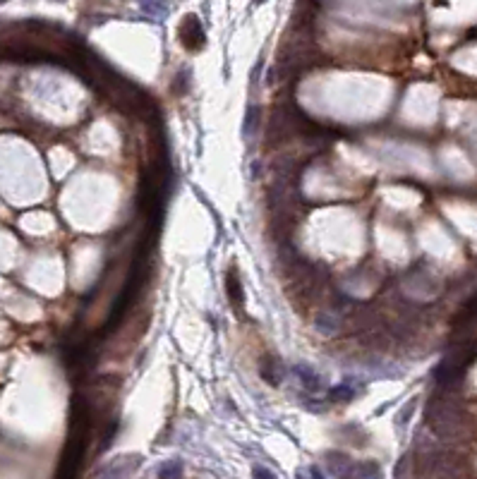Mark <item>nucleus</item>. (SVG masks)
<instances>
[{"label": "nucleus", "instance_id": "1", "mask_svg": "<svg viewBox=\"0 0 477 479\" xmlns=\"http://www.w3.org/2000/svg\"><path fill=\"white\" fill-rule=\"evenodd\" d=\"M427 422L439 439H458L465 434V415L454 400H432L430 410H427Z\"/></svg>", "mask_w": 477, "mask_h": 479}, {"label": "nucleus", "instance_id": "2", "mask_svg": "<svg viewBox=\"0 0 477 479\" xmlns=\"http://www.w3.org/2000/svg\"><path fill=\"white\" fill-rule=\"evenodd\" d=\"M178 36H180V43H183L187 51H199V48L204 46V41H207L204 27L197 14H185V19L180 22Z\"/></svg>", "mask_w": 477, "mask_h": 479}, {"label": "nucleus", "instance_id": "3", "mask_svg": "<svg viewBox=\"0 0 477 479\" xmlns=\"http://www.w3.org/2000/svg\"><path fill=\"white\" fill-rule=\"evenodd\" d=\"M293 374L298 376L300 386H303L307 393L317 395L321 389H324V381H321V376L317 374V371L312 369V367H305V365H295L293 367Z\"/></svg>", "mask_w": 477, "mask_h": 479}, {"label": "nucleus", "instance_id": "4", "mask_svg": "<svg viewBox=\"0 0 477 479\" xmlns=\"http://www.w3.org/2000/svg\"><path fill=\"white\" fill-rule=\"evenodd\" d=\"M142 463V458H137V456H125V458H120V460H115V463H110L108 467H106V472H104V479H125L130 475V472L135 470V467Z\"/></svg>", "mask_w": 477, "mask_h": 479}, {"label": "nucleus", "instance_id": "5", "mask_svg": "<svg viewBox=\"0 0 477 479\" xmlns=\"http://www.w3.org/2000/svg\"><path fill=\"white\" fill-rule=\"evenodd\" d=\"M353 463L355 460H350L345 453H329L326 456V467H329V472L336 479H348L350 470H353Z\"/></svg>", "mask_w": 477, "mask_h": 479}, {"label": "nucleus", "instance_id": "6", "mask_svg": "<svg viewBox=\"0 0 477 479\" xmlns=\"http://www.w3.org/2000/svg\"><path fill=\"white\" fill-rule=\"evenodd\" d=\"M360 391H362V384H358L355 379H345L343 384L329 389V398L331 400H353Z\"/></svg>", "mask_w": 477, "mask_h": 479}, {"label": "nucleus", "instance_id": "7", "mask_svg": "<svg viewBox=\"0 0 477 479\" xmlns=\"http://www.w3.org/2000/svg\"><path fill=\"white\" fill-rule=\"evenodd\" d=\"M348 479H382V470H379V465L372 460L353 463V470H350Z\"/></svg>", "mask_w": 477, "mask_h": 479}, {"label": "nucleus", "instance_id": "8", "mask_svg": "<svg viewBox=\"0 0 477 479\" xmlns=\"http://www.w3.org/2000/svg\"><path fill=\"white\" fill-rule=\"evenodd\" d=\"M261 376H264L269 384L279 386L281 381H283V376H286V369L279 365V360H266L264 365H261Z\"/></svg>", "mask_w": 477, "mask_h": 479}, {"label": "nucleus", "instance_id": "9", "mask_svg": "<svg viewBox=\"0 0 477 479\" xmlns=\"http://www.w3.org/2000/svg\"><path fill=\"white\" fill-rule=\"evenodd\" d=\"M139 8L149 14V17H159L163 19L168 14V0H137Z\"/></svg>", "mask_w": 477, "mask_h": 479}, {"label": "nucleus", "instance_id": "10", "mask_svg": "<svg viewBox=\"0 0 477 479\" xmlns=\"http://www.w3.org/2000/svg\"><path fill=\"white\" fill-rule=\"evenodd\" d=\"M228 297H231L233 307H242V288H240V280H237V273L235 271H228Z\"/></svg>", "mask_w": 477, "mask_h": 479}, {"label": "nucleus", "instance_id": "11", "mask_svg": "<svg viewBox=\"0 0 477 479\" xmlns=\"http://www.w3.org/2000/svg\"><path fill=\"white\" fill-rule=\"evenodd\" d=\"M314 328L324 333V336H331V333L338 331V319L334 314H319L317 321H314Z\"/></svg>", "mask_w": 477, "mask_h": 479}, {"label": "nucleus", "instance_id": "12", "mask_svg": "<svg viewBox=\"0 0 477 479\" xmlns=\"http://www.w3.org/2000/svg\"><path fill=\"white\" fill-rule=\"evenodd\" d=\"M180 472H183V465L178 460H170L159 470V479H178Z\"/></svg>", "mask_w": 477, "mask_h": 479}, {"label": "nucleus", "instance_id": "13", "mask_svg": "<svg viewBox=\"0 0 477 479\" xmlns=\"http://www.w3.org/2000/svg\"><path fill=\"white\" fill-rule=\"evenodd\" d=\"M255 479H276V477H274V472H269L266 467H259V465H257V467H255Z\"/></svg>", "mask_w": 477, "mask_h": 479}, {"label": "nucleus", "instance_id": "14", "mask_svg": "<svg viewBox=\"0 0 477 479\" xmlns=\"http://www.w3.org/2000/svg\"><path fill=\"white\" fill-rule=\"evenodd\" d=\"M310 477H312V479H324V475L319 472V467H312V470H310Z\"/></svg>", "mask_w": 477, "mask_h": 479}, {"label": "nucleus", "instance_id": "15", "mask_svg": "<svg viewBox=\"0 0 477 479\" xmlns=\"http://www.w3.org/2000/svg\"><path fill=\"white\" fill-rule=\"evenodd\" d=\"M257 3H264V0H257Z\"/></svg>", "mask_w": 477, "mask_h": 479}, {"label": "nucleus", "instance_id": "16", "mask_svg": "<svg viewBox=\"0 0 477 479\" xmlns=\"http://www.w3.org/2000/svg\"><path fill=\"white\" fill-rule=\"evenodd\" d=\"M0 3H5V0H0Z\"/></svg>", "mask_w": 477, "mask_h": 479}]
</instances>
